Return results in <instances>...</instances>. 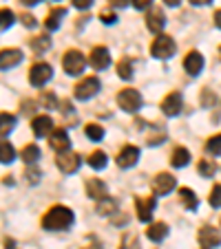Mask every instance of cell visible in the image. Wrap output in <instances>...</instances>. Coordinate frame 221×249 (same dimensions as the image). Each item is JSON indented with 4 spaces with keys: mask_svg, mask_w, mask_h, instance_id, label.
<instances>
[{
    "mask_svg": "<svg viewBox=\"0 0 221 249\" xmlns=\"http://www.w3.org/2000/svg\"><path fill=\"white\" fill-rule=\"evenodd\" d=\"M73 221H76V216H73V212H71L69 207L53 205L42 216V227L49 231H64L73 225Z\"/></svg>",
    "mask_w": 221,
    "mask_h": 249,
    "instance_id": "cell-1",
    "label": "cell"
},
{
    "mask_svg": "<svg viewBox=\"0 0 221 249\" xmlns=\"http://www.w3.org/2000/svg\"><path fill=\"white\" fill-rule=\"evenodd\" d=\"M175 51H177V44H175V40L170 38V36H157L155 42H153L151 47V53L155 57H160V60H170V57L175 55Z\"/></svg>",
    "mask_w": 221,
    "mask_h": 249,
    "instance_id": "cell-2",
    "label": "cell"
},
{
    "mask_svg": "<svg viewBox=\"0 0 221 249\" xmlns=\"http://www.w3.org/2000/svg\"><path fill=\"white\" fill-rule=\"evenodd\" d=\"M62 66H64V71L69 73V75H80L82 71H84V66H86L84 53H80L78 49L66 51V55L62 57Z\"/></svg>",
    "mask_w": 221,
    "mask_h": 249,
    "instance_id": "cell-3",
    "label": "cell"
},
{
    "mask_svg": "<svg viewBox=\"0 0 221 249\" xmlns=\"http://www.w3.org/2000/svg\"><path fill=\"white\" fill-rule=\"evenodd\" d=\"M118 104H120V108L126 110V113H135V110H140V106H141L140 90H135V89L120 90L118 93Z\"/></svg>",
    "mask_w": 221,
    "mask_h": 249,
    "instance_id": "cell-4",
    "label": "cell"
},
{
    "mask_svg": "<svg viewBox=\"0 0 221 249\" xmlns=\"http://www.w3.org/2000/svg\"><path fill=\"white\" fill-rule=\"evenodd\" d=\"M53 77V69L47 64V62H38V64H33L31 71H29V82L33 86H44L49 80Z\"/></svg>",
    "mask_w": 221,
    "mask_h": 249,
    "instance_id": "cell-5",
    "label": "cell"
},
{
    "mask_svg": "<svg viewBox=\"0 0 221 249\" xmlns=\"http://www.w3.org/2000/svg\"><path fill=\"white\" fill-rule=\"evenodd\" d=\"M197 243H199V249H215L219 247L221 243V231L215 230L210 225H203L197 234Z\"/></svg>",
    "mask_w": 221,
    "mask_h": 249,
    "instance_id": "cell-6",
    "label": "cell"
},
{
    "mask_svg": "<svg viewBox=\"0 0 221 249\" xmlns=\"http://www.w3.org/2000/svg\"><path fill=\"white\" fill-rule=\"evenodd\" d=\"M56 163H58V168H60V172L73 174V172H78V170H80L82 159H80V155H78V152H69V150H66V152H60V155H58Z\"/></svg>",
    "mask_w": 221,
    "mask_h": 249,
    "instance_id": "cell-7",
    "label": "cell"
},
{
    "mask_svg": "<svg viewBox=\"0 0 221 249\" xmlns=\"http://www.w3.org/2000/svg\"><path fill=\"white\" fill-rule=\"evenodd\" d=\"M175 188H177V181H175V177H170L168 172H160L155 179H153L155 196H166V194H170Z\"/></svg>",
    "mask_w": 221,
    "mask_h": 249,
    "instance_id": "cell-8",
    "label": "cell"
},
{
    "mask_svg": "<svg viewBox=\"0 0 221 249\" xmlns=\"http://www.w3.org/2000/svg\"><path fill=\"white\" fill-rule=\"evenodd\" d=\"M100 80L98 77H86V80H82L80 84L76 86V97L82 99V102H86V99L95 97V95L100 93Z\"/></svg>",
    "mask_w": 221,
    "mask_h": 249,
    "instance_id": "cell-9",
    "label": "cell"
},
{
    "mask_svg": "<svg viewBox=\"0 0 221 249\" xmlns=\"http://www.w3.org/2000/svg\"><path fill=\"white\" fill-rule=\"evenodd\" d=\"M181 95L179 93H168L164 99H161V113L166 117H177L181 113Z\"/></svg>",
    "mask_w": 221,
    "mask_h": 249,
    "instance_id": "cell-10",
    "label": "cell"
},
{
    "mask_svg": "<svg viewBox=\"0 0 221 249\" xmlns=\"http://www.w3.org/2000/svg\"><path fill=\"white\" fill-rule=\"evenodd\" d=\"M89 64L93 66L95 71H104L111 64V53H108L106 47H95L89 55Z\"/></svg>",
    "mask_w": 221,
    "mask_h": 249,
    "instance_id": "cell-11",
    "label": "cell"
},
{
    "mask_svg": "<svg viewBox=\"0 0 221 249\" xmlns=\"http://www.w3.org/2000/svg\"><path fill=\"white\" fill-rule=\"evenodd\" d=\"M155 203L157 198L155 196H148V198H137L135 201V207H137V218L141 223H148L153 218V212H155Z\"/></svg>",
    "mask_w": 221,
    "mask_h": 249,
    "instance_id": "cell-12",
    "label": "cell"
},
{
    "mask_svg": "<svg viewBox=\"0 0 221 249\" xmlns=\"http://www.w3.org/2000/svg\"><path fill=\"white\" fill-rule=\"evenodd\" d=\"M22 62V51L20 49H2L0 51V71H9Z\"/></svg>",
    "mask_w": 221,
    "mask_h": 249,
    "instance_id": "cell-13",
    "label": "cell"
},
{
    "mask_svg": "<svg viewBox=\"0 0 221 249\" xmlns=\"http://www.w3.org/2000/svg\"><path fill=\"white\" fill-rule=\"evenodd\" d=\"M140 159V148L135 146H124L118 155V165L120 168H133Z\"/></svg>",
    "mask_w": 221,
    "mask_h": 249,
    "instance_id": "cell-14",
    "label": "cell"
},
{
    "mask_svg": "<svg viewBox=\"0 0 221 249\" xmlns=\"http://www.w3.org/2000/svg\"><path fill=\"white\" fill-rule=\"evenodd\" d=\"M183 69H186L188 75H199L203 69V55L197 51H190L188 55H186V60H183Z\"/></svg>",
    "mask_w": 221,
    "mask_h": 249,
    "instance_id": "cell-15",
    "label": "cell"
},
{
    "mask_svg": "<svg viewBox=\"0 0 221 249\" xmlns=\"http://www.w3.org/2000/svg\"><path fill=\"white\" fill-rule=\"evenodd\" d=\"M49 143H51V148L56 152H66L71 148V141H69L66 130H53L51 135H49Z\"/></svg>",
    "mask_w": 221,
    "mask_h": 249,
    "instance_id": "cell-16",
    "label": "cell"
},
{
    "mask_svg": "<svg viewBox=\"0 0 221 249\" xmlns=\"http://www.w3.org/2000/svg\"><path fill=\"white\" fill-rule=\"evenodd\" d=\"M146 27H148V31H153V33H161V31H164V27H166L164 11L153 9L151 14L146 16Z\"/></svg>",
    "mask_w": 221,
    "mask_h": 249,
    "instance_id": "cell-17",
    "label": "cell"
},
{
    "mask_svg": "<svg viewBox=\"0 0 221 249\" xmlns=\"http://www.w3.org/2000/svg\"><path fill=\"white\" fill-rule=\"evenodd\" d=\"M31 128H33V135L36 137H49L53 130V119L47 117V115H40V117L33 119Z\"/></svg>",
    "mask_w": 221,
    "mask_h": 249,
    "instance_id": "cell-18",
    "label": "cell"
},
{
    "mask_svg": "<svg viewBox=\"0 0 221 249\" xmlns=\"http://www.w3.org/2000/svg\"><path fill=\"white\" fill-rule=\"evenodd\" d=\"M86 194H89L91 198H95V201H100V198L106 196V183L100 179H89V183H86Z\"/></svg>",
    "mask_w": 221,
    "mask_h": 249,
    "instance_id": "cell-19",
    "label": "cell"
},
{
    "mask_svg": "<svg viewBox=\"0 0 221 249\" xmlns=\"http://www.w3.org/2000/svg\"><path fill=\"white\" fill-rule=\"evenodd\" d=\"M64 16H66V9H64V7H58V9H53L51 14L47 16V20H44V27H47L49 31H58Z\"/></svg>",
    "mask_w": 221,
    "mask_h": 249,
    "instance_id": "cell-20",
    "label": "cell"
},
{
    "mask_svg": "<svg viewBox=\"0 0 221 249\" xmlns=\"http://www.w3.org/2000/svg\"><path fill=\"white\" fill-rule=\"evenodd\" d=\"M146 236H148L153 243H160V240H164L166 236H168V225H166V223H155V225L148 227Z\"/></svg>",
    "mask_w": 221,
    "mask_h": 249,
    "instance_id": "cell-21",
    "label": "cell"
},
{
    "mask_svg": "<svg viewBox=\"0 0 221 249\" xmlns=\"http://www.w3.org/2000/svg\"><path fill=\"white\" fill-rule=\"evenodd\" d=\"M179 198H181V203H183V207H186V210H197L199 198H197V194H195L193 190L181 188V190H179Z\"/></svg>",
    "mask_w": 221,
    "mask_h": 249,
    "instance_id": "cell-22",
    "label": "cell"
},
{
    "mask_svg": "<svg viewBox=\"0 0 221 249\" xmlns=\"http://www.w3.org/2000/svg\"><path fill=\"white\" fill-rule=\"evenodd\" d=\"M170 163H173V168H186L190 163V152L186 148H175Z\"/></svg>",
    "mask_w": 221,
    "mask_h": 249,
    "instance_id": "cell-23",
    "label": "cell"
},
{
    "mask_svg": "<svg viewBox=\"0 0 221 249\" xmlns=\"http://www.w3.org/2000/svg\"><path fill=\"white\" fill-rule=\"evenodd\" d=\"M20 159L24 161V163H36V161L40 159V148L36 146V143H31V146H24L22 152H20Z\"/></svg>",
    "mask_w": 221,
    "mask_h": 249,
    "instance_id": "cell-24",
    "label": "cell"
},
{
    "mask_svg": "<svg viewBox=\"0 0 221 249\" xmlns=\"http://www.w3.org/2000/svg\"><path fill=\"white\" fill-rule=\"evenodd\" d=\"M98 214H102V216H106V214H115L118 212V203L113 201V198H108V196H104V198H100L98 201Z\"/></svg>",
    "mask_w": 221,
    "mask_h": 249,
    "instance_id": "cell-25",
    "label": "cell"
},
{
    "mask_svg": "<svg viewBox=\"0 0 221 249\" xmlns=\"http://www.w3.org/2000/svg\"><path fill=\"white\" fill-rule=\"evenodd\" d=\"M16 128V117L9 113H0V137L9 135V132H14Z\"/></svg>",
    "mask_w": 221,
    "mask_h": 249,
    "instance_id": "cell-26",
    "label": "cell"
},
{
    "mask_svg": "<svg viewBox=\"0 0 221 249\" xmlns=\"http://www.w3.org/2000/svg\"><path fill=\"white\" fill-rule=\"evenodd\" d=\"M16 159V150L9 141L0 139V163H11Z\"/></svg>",
    "mask_w": 221,
    "mask_h": 249,
    "instance_id": "cell-27",
    "label": "cell"
},
{
    "mask_svg": "<svg viewBox=\"0 0 221 249\" xmlns=\"http://www.w3.org/2000/svg\"><path fill=\"white\" fill-rule=\"evenodd\" d=\"M106 163H108L106 152L95 150L93 155H89V165H91L93 170H104V168H106Z\"/></svg>",
    "mask_w": 221,
    "mask_h": 249,
    "instance_id": "cell-28",
    "label": "cell"
},
{
    "mask_svg": "<svg viewBox=\"0 0 221 249\" xmlns=\"http://www.w3.org/2000/svg\"><path fill=\"white\" fill-rule=\"evenodd\" d=\"M49 47H51V38H49V36H36V38L31 40V49L36 53H47Z\"/></svg>",
    "mask_w": 221,
    "mask_h": 249,
    "instance_id": "cell-29",
    "label": "cell"
},
{
    "mask_svg": "<svg viewBox=\"0 0 221 249\" xmlns=\"http://www.w3.org/2000/svg\"><path fill=\"white\" fill-rule=\"evenodd\" d=\"M197 170H199V174H201L203 179H210V177H215L217 165H215V161L212 159H201L199 161V165H197Z\"/></svg>",
    "mask_w": 221,
    "mask_h": 249,
    "instance_id": "cell-30",
    "label": "cell"
},
{
    "mask_svg": "<svg viewBox=\"0 0 221 249\" xmlns=\"http://www.w3.org/2000/svg\"><path fill=\"white\" fill-rule=\"evenodd\" d=\"M118 75L122 77V80H133V64L128 57H122V60L118 62Z\"/></svg>",
    "mask_w": 221,
    "mask_h": 249,
    "instance_id": "cell-31",
    "label": "cell"
},
{
    "mask_svg": "<svg viewBox=\"0 0 221 249\" xmlns=\"http://www.w3.org/2000/svg\"><path fill=\"white\" fill-rule=\"evenodd\" d=\"M16 22V16L11 9H0V31H7Z\"/></svg>",
    "mask_w": 221,
    "mask_h": 249,
    "instance_id": "cell-32",
    "label": "cell"
},
{
    "mask_svg": "<svg viewBox=\"0 0 221 249\" xmlns=\"http://www.w3.org/2000/svg\"><path fill=\"white\" fill-rule=\"evenodd\" d=\"M84 135L89 137L91 141H100L104 137V128L100 126V124H89V126L84 128Z\"/></svg>",
    "mask_w": 221,
    "mask_h": 249,
    "instance_id": "cell-33",
    "label": "cell"
},
{
    "mask_svg": "<svg viewBox=\"0 0 221 249\" xmlns=\"http://www.w3.org/2000/svg\"><path fill=\"white\" fill-rule=\"evenodd\" d=\"M206 150L210 152L212 157H219L221 155V135H215V137H210V139H208Z\"/></svg>",
    "mask_w": 221,
    "mask_h": 249,
    "instance_id": "cell-34",
    "label": "cell"
},
{
    "mask_svg": "<svg viewBox=\"0 0 221 249\" xmlns=\"http://www.w3.org/2000/svg\"><path fill=\"white\" fill-rule=\"evenodd\" d=\"M40 106H42V108H58V97L47 90V93L40 95Z\"/></svg>",
    "mask_w": 221,
    "mask_h": 249,
    "instance_id": "cell-35",
    "label": "cell"
},
{
    "mask_svg": "<svg viewBox=\"0 0 221 249\" xmlns=\"http://www.w3.org/2000/svg\"><path fill=\"white\" fill-rule=\"evenodd\" d=\"M208 201H210V205H212V207H217V210L221 207V183H217L215 188H212L210 198H208Z\"/></svg>",
    "mask_w": 221,
    "mask_h": 249,
    "instance_id": "cell-36",
    "label": "cell"
},
{
    "mask_svg": "<svg viewBox=\"0 0 221 249\" xmlns=\"http://www.w3.org/2000/svg\"><path fill=\"white\" fill-rule=\"evenodd\" d=\"M100 20H102L104 24H115L118 22V16H115L113 11H102V14H100Z\"/></svg>",
    "mask_w": 221,
    "mask_h": 249,
    "instance_id": "cell-37",
    "label": "cell"
},
{
    "mask_svg": "<svg viewBox=\"0 0 221 249\" xmlns=\"http://www.w3.org/2000/svg\"><path fill=\"white\" fill-rule=\"evenodd\" d=\"M27 181H29V183H38V181H40V170L38 168H36V170L29 168L27 170Z\"/></svg>",
    "mask_w": 221,
    "mask_h": 249,
    "instance_id": "cell-38",
    "label": "cell"
},
{
    "mask_svg": "<svg viewBox=\"0 0 221 249\" xmlns=\"http://www.w3.org/2000/svg\"><path fill=\"white\" fill-rule=\"evenodd\" d=\"M133 2V7H135V9H148V7L153 5V0H131Z\"/></svg>",
    "mask_w": 221,
    "mask_h": 249,
    "instance_id": "cell-39",
    "label": "cell"
},
{
    "mask_svg": "<svg viewBox=\"0 0 221 249\" xmlns=\"http://www.w3.org/2000/svg\"><path fill=\"white\" fill-rule=\"evenodd\" d=\"M71 2H73L76 9H89V7L93 5V0H71Z\"/></svg>",
    "mask_w": 221,
    "mask_h": 249,
    "instance_id": "cell-40",
    "label": "cell"
},
{
    "mask_svg": "<svg viewBox=\"0 0 221 249\" xmlns=\"http://www.w3.org/2000/svg\"><path fill=\"white\" fill-rule=\"evenodd\" d=\"M20 22H22L24 27H36V20H33L31 14H22L20 16Z\"/></svg>",
    "mask_w": 221,
    "mask_h": 249,
    "instance_id": "cell-41",
    "label": "cell"
},
{
    "mask_svg": "<svg viewBox=\"0 0 221 249\" xmlns=\"http://www.w3.org/2000/svg\"><path fill=\"white\" fill-rule=\"evenodd\" d=\"M113 7H118V9H124V7L128 5V0H108Z\"/></svg>",
    "mask_w": 221,
    "mask_h": 249,
    "instance_id": "cell-42",
    "label": "cell"
},
{
    "mask_svg": "<svg viewBox=\"0 0 221 249\" xmlns=\"http://www.w3.org/2000/svg\"><path fill=\"white\" fill-rule=\"evenodd\" d=\"M20 2H22L24 7H36L38 2H42V0H20Z\"/></svg>",
    "mask_w": 221,
    "mask_h": 249,
    "instance_id": "cell-43",
    "label": "cell"
},
{
    "mask_svg": "<svg viewBox=\"0 0 221 249\" xmlns=\"http://www.w3.org/2000/svg\"><path fill=\"white\" fill-rule=\"evenodd\" d=\"M190 2H193L195 7H203V5H210L212 0H190Z\"/></svg>",
    "mask_w": 221,
    "mask_h": 249,
    "instance_id": "cell-44",
    "label": "cell"
},
{
    "mask_svg": "<svg viewBox=\"0 0 221 249\" xmlns=\"http://www.w3.org/2000/svg\"><path fill=\"white\" fill-rule=\"evenodd\" d=\"M215 24H217V27L221 29V9H219V11H217V14H215Z\"/></svg>",
    "mask_w": 221,
    "mask_h": 249,
    "instance_id": "cell-45",
    "label": "cell"
},
{
    "mask_svg": "<svg viewBox=\"0 0 221 249\" xmlns=\"http://www.w3.org/2000/svg\"><path fill=\"white\" fill-rule=\"evenodd\" d=\"M164 2H166V5H168V7H177L179 2H181V0H164Z\"/></svg>",
    "mask_w": 221,
    "mask_h": 249,
    "instance_id": "cell-46",
    "label": "cell"
},
{
    "mask_svg": "<svg viewBox=\"0 0 221 249\" xmlns=\"http://www.w3.org/2000/svg\"><path fill=\"white\" fill-rule=\"evenodd\" d=\"M5 245H7V249H16V245H14V240H11V238H7Z\"/></svg>",
    "mask_w": 221,
    "mask_h": 249,
    "instance_id": "cell-47",
    "label": "cell"
},
{
    "mask_svg": "<svg viewBox=\"0 0 221 249\" xmlns=\"http://www.w3.org/2000/svg\"><path fill=\"white\" fill-rule=\"evenodd\" d=\"M219 55H221V47H219Z\"/></svg>",
    "mask_w": 221,
    "mask_h": 249,
    "instance_id": "cell-48",
    "label": "cell"
}]
</instances>
